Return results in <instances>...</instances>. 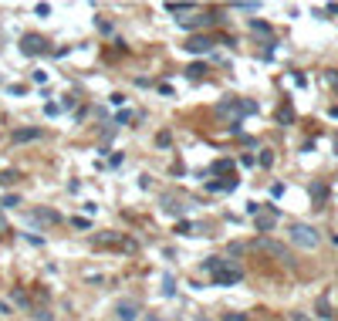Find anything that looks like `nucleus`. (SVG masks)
Listing matches in <instances>:
<instances>
[{
	"mask_svg": "<svg viewBox=\"0 0 338 321\" xmlns=\"http://www.w3.org/2000/svg\"><path fill=\"white\" fill-rule=\"evenodd\" d=\"M206 271H213V284L216 288H230V284H240V281H244V271H240L234 260L210 257V260H206Z\"/></svg>",
	"mask_w": 338,
	"mask_h": 321,
	"instance_id": "obj_1",
	"label": "nucleus"
},
{
	"mask_svg": "<svg viewBox=\"0 0 338 321\" xmlns=\"http://www.w3.org/2000/svg\"><path fill=\"white\" fill-rule=\"evenodd\" d=\"M291 240L298 247H304V250H315V247L321 244L318 230H315V227H308V223H294V227H291Z\"/></svg>",
	"mask_w": 338,
	"mask_h": 321,
	"instance_id": "obj_2",
	"label": "nucleus"
},
{
	"mask_svg": "<svg viewBox=\"0 0 338 321\" xmlns=\"http://www.w3.org/2000/svg\"><path fill=\"white\" fill-rule=\"evenodd\" d=\"M254 250H264V254H270V257H277V260H284V264H291V250L284 244H277V240H270V237H257L254 240Z\"/></svg>",
	"mask_w": 338,
	"mask_h": 321,
	"instance_id": "obj_3",
	"label": "nucleus"
},
{
	"mask_svg": "<svg viewBox=\"0 0 338 321\" xmlns=\"http://www.w3.org/2000/svg\"><path fill=\"white\" fill-rule=\"evenodd\" d=\"M257 105L254 101H240V98H227V101H220V115H247V112H254Z\"/></svg>",
	"mask_w": 338,
	"mask_h": 321,
	"instance_id": "obj_4",
	"label": "nucleus"
},
{
	"mask_svg": "<svg viewBox=\"0 0 338 321\" xmlns=\"http://www.w3.org/2000/svg\"><path fill=\"white\" fill-rule=\"evenodd\" d=\"M213 47V37H206V34H193L190 41H186V51L190 55H206Z\"/></svg>",
	"mask_w": 338,
	"mask_h": 321,
	"instance_id": "obj_5",
	"label": "nucleus"
},
{
	"mask_svg": "<svg viewBox=\"0 0 338 321\" xmlns=\"http://www.w3.org/2000/svg\"><path fill=\"white\" fill-rule=\"evenodd\" d=\"M21 51H24V55H47V44H44V37L27 34V37L21 41Z\"/></svg>",
	"mask_w": 338,
	"mask_h": 321,
	"instance_id": "obj_6",
	"label": "nucleus"
},
{
	"mask_svg": "<svg viewBox=\"0 0 338 321\" xmlns=\"http://www.w3.org/2000/svg\"><path fill=\"white\" fill-rule=\"evenodd\" d=\"M135 314H139V304H132V301H122L115 308V321H135Z\"/></svg>",
	"mask_w": 338,
	"mask_h": 321,
	"instance_id": "obj_7",
	"label": "nucleus"
},
{
	"mask_svg": "<svg viewBox=\"0 0 338 321\" xmlns=\"http://www.w3.org/2000/svg\"><path fill=\"white\" fill-rule=\"evenodd\" d=\"M213 21H216L213 14H203V17H193V21H183V27L193 31V27H206V24H213Z\"/></svg>",
	"mask_w": 338,
	"mask_h": 321,
	"instance_id": "obj_8",
	"label": "nucleus"
},
{
	"mask_svg": "<svg viewBox=\"0 0 338 321\" xmlns=\"http://www.w3.org/2000/svg\"><path fill=\"white\" fill-rule=\"evenodd\" d=\"M27 139H41V129H17L14 142H27Z\"/></svg>",
	"mask_w": 338,
	"mask_h": 321,
	"instance_id": "obj_9",
	"label": "nucleus"
},
{
	"mask_svg": "<svg viewBox=\"0 0 338 321\" xmlns=\"http://www.w3.org/2000/svg\"><path fill=\"white\" fill-rule=\"evenodd\" d=\"M274 223H277V210L267 213V217H257V230H260V233H267L270 227H274Z\"/></svg>",
	"mask_w": 338,
	"mask_h": 321,
	"instance_id": "obj_10",
	"label": "nucleus"
},
{
	"mask_svg": "<svg viewBox=\"0 0 338 321\" xmlns=\"http://www.w3.org/2000/svg\"><path fill=\"white\" fill-rule=\"evenodd\" d=\"M34 220H41V223H58L61 217H58L54 210H34Z\"/></svg>",
	"mask_w": 338,
	"mask_h": 321,
	"instance_id": "obj_11",
	"label": "nucleus"
},
{
	"mask_svg": "<svg viewBox=\"0 0 338 321\" xmlns=\"http://www.w3.org/2000/svg\"><path fill=\"white\" fill-rule=\"evenodd\" d=\"M162 294H166V298H173V294H176V281H173V274L162 277Z\"/></svg>",
	"mask_w": 338,
	"mask_h": 321,
	"instance_id": "obj_12",
	"label": "nucleus"
},
{
	"mask_svg": "<svg viewBox=\"0 0 338 321\" xmlns=\"http://www.w3.org/2000/svg\"><path fill=\"white\" fill-rule=\"evenodd\" d=\"M311 196H315V203H321V199L328 196V189H325V183H315V186H311Z\"/></svg>",
	"mask_w": 338,
	"mask_h": 321,
	"instance_id": "obj_13",
	"label": "nucleus"
},
{
	"mask_svg": "<svg viewBox=\"0 0 338 321\" xmlns=\"http://www.w3.org/2000/svg\"><path fill=\"white\" fill-rule=\"evenodd\" d=\"M277 119H281L284 125H291V122H294V112H291V105H284V109L277 112Z\"/></svg>",
	"mask_w": 338,
	"mask_h": 321,
	"instance_id": "obj_14",
	"label": "nucleus"
},
{
	"mask_svg": "<svg viewBox=\"0 0 338 321\" xmlns=\"http://www.w3.org/2000/svg\"><path fill=\"white\" fill-rule=\"evenodd\" d=\"M186 11H193L190 4H166V14H186Z\"/></svg>",
	"mask_w": 338,
	"mask_h": 321,
	"instance_id": "obj_15",
	"label": "nucleus"
},
{
	"mask_svg": "<svg viewBox=\"0 0 338 321\" xmlns=\"http://www.w3.org/2000/svg\"><path fill=\"white\" fill-rule=\"evenodd\" d=\"M0 206H21V196H17V193H7V196L0 199Z\"/></svg>",
	"mask_w": 338,
	"mask_h": 321,
	"instance_id": "obj_16",
	"label": "nucleus"
},
{
	"mask_svg": "<svg viewBox=\"0 0 338 321\" xmlns=\"http://www.w3.org/2000/svg\"><path fill=\"white\" fill-rule=\"evenodd\" d=\"M186 75H190V78H203V75H206V65H190V68H186Z\"/></svg>",
	"mask_w": 338,
	"mask_h": 321,
	"instance_id": "obj_17",
	"label": "nucleus"
},
{
	"mask_svg": "<svg viewBox=\"0 0 338 321\" xmlns=\"http://www.w3.org/2000/svg\"><path fill=\"white\" fill-rule=\"evenodd\" d=\"M162 210H166V213H173V217H180V213H183V206H176L173 199H162Z\"/></svg>",
	"mask_w": 338,
	"mask_h": 321,
	"instance_id": "obj_18",
	"label": "nucleus"
},
{
	"mask_svg": "<svg viewBox=\"0 0 338 321\" xmlns=\"http://www.w3.org/2000/svg\"><path fill=\"white\" fill-rule=\"evenodd\" d=\"M250 31H257V34H270V27L264 21H250Z\"/></svg>",
	"mask_w": 338,
	"mask_h": 321,
	"instance_id": "obj_19",
	"label": "nucleus"
},
{
	"mask_svg": "<svg viewBox=\"0 0 338 321\" xmlns=\"http://www.w3.org/2000/svg\"><path fill=\"white\" fill-rule=\"evenodd\" d=\"M34 14H37V17H47V14H51V7H47V4H37V7H34Z\"/></svg>",
	"mask_w": 338,
	"mask_h": 321,
	"instance_id": "obj_20",
	"label": "nucleus"
},
{
	"mask_svg": "<svg viewBox=\"0 0 338 321\" xmlns=\"http://www.w3.org/2000/svg\"><path fill=\"white\" fill-rule=\"evenodd\" d=\"M75 227H78V230H88L91 223H88V220H85V217H75Z\"/></svg>",
	"mask_w": 338,
	"mask_h": 321,
	"instance_id": "obj_21",
	"label": "nucleus"
},
{
	"mask_svg": "<svg viewBox=\"0 0 338 321\" xmlns=\"http://www.w3.org/2000/svg\"><path fill=\"white\" fill-rule=\"evenodd\" d=\"M321 14H338V4H328V7H325Z\"/></svg>",
	"mask_w": 338,
	"mask_h": 321,
	"instance_id": "obj_22",
	"label": "nucleus"
},
{
	"mask_svg": "<svg viewBox=\"0 0 338 321\" xmlns=\"http://www.w3.org/2000/svg\"><path fill=\"white\" fill-rule=\"evenodd\" d=\"M227 321H247L244 314H227Z\"/></svg>",
	"mask_w": 338,
	"mask_h": 321,
	"instance_id": "obj_23",
	"label": "nucleus"
}]
</instances>
